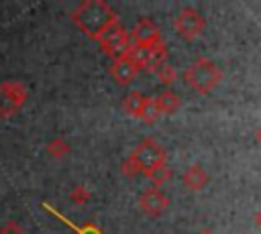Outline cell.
Instances as JSON below:
<instances>
[{
	"mask_svg": "<svg viewBox=\"0 0 261 234\" xmlns=\"http://www.w3.org/2000/svg\"><path fill=\"white\" fill-rule=\"evenodd\" d=\"M71 20L92 39L98 41V37L116 20V14L112 12V8L106 4V2H100V0H86L84 4H80L73 14H71Z\"/></svg>",
	"mask_w": 261,
	"mask_h": 234,
	"instance_id": "1",
	"label": "cell"
},
{
	"mask_svg": "<svg viewBox=\"0 0 261 234\" xmlns=\"http://www.w3.org/2000/svg\"><path fill=\"white\" fill-rule=\"evenodd\" d=\"M186 81H188V85L194 87L196 92L206 94V92H210V90L220 81V71H218V67H216L212 61H208V59H198V61H194V63L188 67V71H186Z\"/></svg>",
	"mask_w": 261,
	"mask_h": 234,
	"instance_id": "2",
	"label": "cell"
},
{
	"mask_svg": "<svg viewBox=\"0 0 261 234\" xmlns=\"http://www.w3.org/2000/svg\"><path fill=\"white\" fill-rule=\"evenodd\" d=\"M126 163L130 165V173H135V171H145V173H149V171H153L155 167H159V165L165 163V153H163V149H161L155 140L147 138V140H143V142L133 151V155H130V159H128Z\"/></svg>",
	"mask_w": 261,
	"mask_h": 234,
	"instance_id": "3",
	"label": "cell"
},
{
	"mask_svg": "<svg viewBox=\"0 0 261 234\" xmlns=\"http://www.w3.org/2000/svg\"><path fill=\"white\" fill-rule=\"evenodd\" d=\"M27 102V87L12 79V81H2L0 83V116L10 118L14 116Z\"/></svg>",
	"mask_w": 261,
	"mask_h": 234,
	"instance_id": "4",
	"label": "cell"
},
{
	"mask_svg": "<svg viewBox=\"0 0 261 234\" xmlns=\"http://www.w3.org/2000/svg\"><path fill=\"white\" fill-rule=\"evenodd\" d=\"M98 41H100L104 53L110 55V57H114V59L124 57V53H126L128 47L133 45V43H130V35H128L118 22L110 24V26L98 37Z\"/></svg>",
	"mask_w": 261,
	"mask_h": 234,
	"instance_id": "5",
	"label": "cell"
},
{
	"mask_svg": "<svg viewBox=\"0 0 261 234\" xmlns=\"http://www.w3.org/2000/svg\"><path fill=\"white\" fill-rule=\"evenodd\" d=\"M175 31L181 35V37H186V39H192V37H196L200 31H202V26H204V18H202V14L200 12H196L194 8H184L177 16H175Z\"/></svg>",
	"mask_w": 261,
	"mask_h": 234,
	"instance_id": "6",
	"label": "cell"
},
{
	"mask_svg": "<svg viewBox=\"0 0 261 234\" xmlns=\"http://www.w3.org/2000/svg\"><path fill=\"white\" fill-rule=\"evenodd\" d=\"M139 206H141L143 212L155 216V214H159V212H163L167 208V197H165L163 191H159L155 187L153 189H145L141 193V197H139Z\"/></svg>",
	"mask_w": 261,
	"mask_h": 234,
	"instance_id": "7",
	"label": "cell"
},
{
	"mask_svg": "<svg viewBox=\"0 0 261 234\" xmlns=\"http://www.w3.org/2000/svg\"><path fill=\"white\" fill-rule=\"evenodd\" d=\"M133 39L137 45H145V47H151L155 43H159V33L155 28V24L151 20H141L137 22V26L133 28Z\"/></svg>",
	"mask_w": 261,
	"mask_h": 234,
	"instance_id": "8",
	"label": "cell"
},
{
	"mask_svg": "<svg viewBox=\"0 0 261 234\" xmlns=\"http://www.w3.org/2000/svg\"><path fill=\"white\" fill-rule=\"evenodd\" d=\"M137 71H139V67L133 65V63H130L128 59H124V57L114 59V63H112V67H110V75H112L118 83H128V81L137 75Z\"/></svg>",
	"mask_w": 261,
	"mask_h": 234,
	"instance_id": "9",
	"label": "cell"
},
{
	"mask_svg": "<svg viewBox=\"0 0 261 234\" xmlns=\"http://www.w3.org/2000/svg\"><path fill=\"white\" fill-rule=\"evenodd\" d=\"M165 57H167V49H165V43H163V41L151 45V47H149V59H147V65H145L147 71L153 73L159 65L165 63Z\"/></svg>",
	"mask_w": 261,
	"mask_h": 234,
	"instance_id": "10",
	"label": "cell"
},
{
	"mask_svg": "<svg viewBox=\"0 0 261 234\" xmlns=\"http://www.w3.org/2000/svg\"><path fill=\"white\" fill-rule=\"evenodd\" d=\"M155 100V106H157V110H159V114H167V112H173L177 106H179V98L173 94V92H163V94H159L157 98H153Z\"/></svg>",
	"mask_w": 261,
	"mask_h": 234,
	"instance_id": "11",
	"label": "cell"
},
{
	"mask_svg": "<svg viewBox=\"0 0 261 234\" xmlns=\"http://www.w3.org/2000/svg\"><path fill=\"white\" fill-rule=\"evenodd\" d=\"M137 116H139L143 122H147V124L155 122V120L159 118V110H157V106H155V100H153V98H143Z\"/></svg>",
	"mask_w": 261,
	"mask_h": 234,
	"instance_id": "12",
	"label": "cell"
},
{
	"mask_svg": "<svg viewBox=\"0 0 261 234\" xmlns=\"http://www.w3.org/2000/svg\"><path fill=\"white\" fill-rule=\"evenodd\" d=\"M184 179H186V183L190 185V187H194V189H198V187H202L204 183H206V179H208V175L202 171V167H198V165H194V167H190V171L184 175Z\"/></svg>",
	"mask_w": 261,
	"mask_h": 234,
	"instance_id": "13",
	"label": "cell"
},
{
	"mask_svg": "<svg viewBox=\"0 0 261 234\" xmlns=\"http://www.w3.org/2000/svg\"><path fill=\"white\" fill-rule=\"evenodd\" d=\"M141 102H143V96H141L139 92H130V94L124 98V104H122V106H124V112L130 114V116H137Z\"/></svg>",
	"mask_w": 261,
	"mask_h": 234,
	"instance_id": "14",
	"label": "cell"
},
{
	"mask_svg": "<svg viewBox=\"0 0 261 234\" xmlns=\"http://www.w3.org/2000/svg\"><path fill=\"white\" fill-rule=\"evenodd\" d=\"M153 73H155V77H157L161 83H167V85H169V83L175 79V69H173L169 63H163V65H159V67H157Z\"/></svg>",
	"mask_w": 261,
	"mask_h": 234,
	"instance_id": "15",
	"label": "cell"
},
{
	"mask_svg": "<svg viewBox=\"0 0 261 234\" xmlns=\"http://www.w3.org/2000/svg\"><path fill=\"white\" fill-rule=\"evenodd\" d=\"M67 151H69V149H67V142H65L63 138H55V140H51V142L47 144V153H49L51 157H63Z\"/></svg>",
	"mask_w": 261,
	"mask_h": 234,
	"instance_id": "16",
	"label": "cell"
},
{
	"mask_svg": "<svg viewBox=\"0 0 261 234\" xmlns=\"http://www.w3.org/2000/svg\"><path fill=\"white\" fill-rule=\"evenodd\" d=\"M151 179H153V183H161V181H167L169 179V175H171V171L167 169V165L163 163V165H159V167H155L153 171H149L147 173Z\"/></svg>",
	"mask_w": 261,
	"mask_h": 234,
	"instance_id": "17",
	"label": "cell"
},
{
	"mask_svg": "<svg viewBox=\"0 0 261 234\" xmlns=\"http://www.w3.org/2000/svg\"><path fill=\"white\" fill-rule=\"evenodd\" d=\"M0 234H27L16 222H6L2 228H0Z\"/></svg>",
	"mask_w": 261,
	"mask_h": 234,
	"instance_id": "18",
	"label": "cell"
},
{
	"mask_svg": "<svg viewBox=\"0 0 261 234\" xmlns=\"http://www.w3.org/2000/svg\"><path fill=\"white\" fill-rule=\"evenodd\" d=\"M71 199L77 201V203H84V201L88 199V191H86L84 187H75V189L71 191Z\"/></svg>",
	"mask_w": 261,
	"mask_h": 234,
	"instance_id": "19",
	"label": "cell"
},
{
	"mask_svg": "<svg viewBox=\"0 0 261 234\" xmlns=\"http://www.w3.org/2000/svg\"><path fill=\"white\" fill-rule=\"evenodd\" d=\"M73 232H75V234H100V230H98L96 226H92V224H88V226H84V228H73Z\"/></svg>",
	"mask_w": 261,
	"mask_h": 234,
	"instance_id": "20",
	"label": "cell"
},
{
	"mask_svg": "<svg viewBox=\"0 0 261 234\" xmlns=\"http://www.w3.org/2000/svg\"><path fill=\"white\" fill-rule=\"evenodd\" d=\"M257 222H259V224H261V214H259V218H257Z\"/></svg>",
	"mask_w": 261,
	"mask_h": 234,
	"instance_id": "21",
	"label": "cell"
},
{
	"mask_svg": "<svg viewBox=\"0 0 261 234\" xmlns=\"http://www.w3.org/2000/svg\"><path fill=\"white\" fill-rule=\"evenodd\" d=\"M259 140H261V130H259Z\"/></svg>",
	"mask_w": 261,
	"mask_h": 234,
	"instance_id": "22",
	"label": "cell"
},
{
	"mask_svg": "<svg viewBox=\"0 0 261 234\" xmlns=\"http://www.w3.org/2000/svg\"><path fill=\"white\" fill-rule=\"evenodd\" d=\"M202 234H210V232H202Z\"/></svg>",
	"mask_w": 261,
	"mask_h": 234,
	"instance_id": "23",
	"label": "cell"
}]
</instances>
